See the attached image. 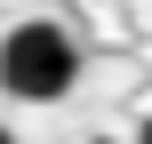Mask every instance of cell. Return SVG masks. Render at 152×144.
<instances>
[{"mask_svg":"<svg viewBox=\"0 0 152 144\" xmlns=\"http://www.w3.org/2000/svg\"><path fill=\"white\" fill-rule=\"evenodd\" d=\"M136 144H152V120H144V128H136Z\"/></svg>","mask_w":152,"mask_h":144,"instance_id":"obj_3","label":"cell"},{"mask_svg":"<svg viewBox=\"0 0 152 144\" xmlns=\"http://www.w3.org/2000/svg\"><path fill=\"white\" fill-rule=\"evenodd\" d=\"M0 144H16V128H8V120H0Z\"/></svg>","mask_w":152,"mask_h":144,"instance_id":"obj_2","label":"cell"},{"mask_svg":"<svg viewBox=\"0 0 152 144\" xmlns=\"http://www.w3.org/2000/svg\"><path fill=\"white\" fill-rule=\"evenodd\" d=\"M80 88V40L48 16H24L0 32V96L8 104H64Z\"/></svg>","mask_w":152,"mask_h":144,"instance_id":"obj_1","label":"cell"}]
</instances>
